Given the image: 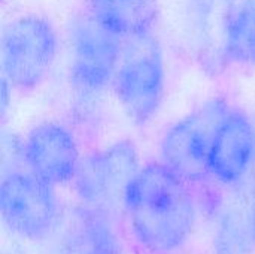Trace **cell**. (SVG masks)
I'll return each instance as SVG.
<instances>
[{
  "mask_svg": "<svg viewBox=\"0 0 255 254\" xmlns=\"http://www.w3.org/2000/svg\"><path fill=\"white\" fill-rule=\"evenodd\" d=\"M255 160V124L238 108H232L212 141L209 175L218 183H239Z\"/></svg>",
  "mask_w": 255,
  "mask_h": 254,
  "instance_id": "cell-9",
  "label": "cell"
},
{
  "mask_svg": "<svg viewBox=\"0 0 255 254\" xmlns=\"http://www.w3.org/2000/svg\"><path fill=\"white\" fill-rule=\"evenodd\" d=\"M54 187L25 168L7 171L0 186L4 226L12 234L31 241L51 235L61 216Z\"/></svg>",
  "mask_w": 255,
  "mask_h": 254,
  "instance_id": "cell-7",
  "label": "cell"
},
{
  "mask_svg": "<svg viewBox=\"0 0 255 254\" xmlns=\"http://www.w3.org/2000/svg\"><path fill=\"white\" fill-rule=\"evenodd\" d=\"M139 169L136 145L121 139L82 157L72 183L82 204L112 214L124 208L127 187Z\"/></svg>",
  "mask_w": 255,
  "mask_h": 254,
  "instance_id": "cell-6",
  "label": "cell"
},
{
  "mask_svg": "<svg viewBox=\"0 0 255 254\" xmlns=\"http://www.w3.org/2000/svg\"><path fill=\"white\" fill-rule=\"evenodd\" d=\"M124 211L139 244L154 254L182 247L196 226V204L187 181L163 162L142 166L124 198Z\"/></svg>",
  "mask_w": 255,
  "mask_h": 254,
  "instance_id": "cell-1",
  "label": "cell"
},
{
  "mask_svg": "<svg viewBox=\"0 0 255 254\" xmlns=\"http://www.w3.org/2000/svg\"><path fill=\"white\" fill-rule=\"evenodd\" d=\"M111 214L81 204L60 216L54 231L55 254H123Z\"/></svg>",
  "mask_w": 255,
  "mask_h": 254,
  "instance_id": "cell-10",
  "label": "cell"
},
{
  "mask_svg": "<svg viewBox=\"0 0 255 254\" xmlns=\"http://www.w3.org/2000/svg\"><path fill=\"white\" fill-rule=\"evenodd\" d=\"M254 244L248 216L229 211L221 217L214 240V254H253Z\"/></svg>",
  "mask_w": 255,
  "mask_h": 254,
  "instance_id": "cell-14",
  "label": "cell"
},
{
  "mask_svg": "<svg viewBox=\"0 0 255 254\" xmlns=\"http://www.w3.org/2000/svg\"><path fill=\"white\" fill-rule=\"evenodd\" d=\"M58 54V33L51 19L28 13L10 19L1 31V70L7 87L37 88L51 73Z\"/></svg>",
  "mask_w": 255,
  "mask_h": 254,
  "instance_id": "cell-3",
  "label": "cell"
},
{
  "mask_svg": "<svg viewBox=\"0 0 255 254\" xmlns=\"http://www.w3.org/2000/svg\"><path fill=\"white\" fill-rule=\"evenodd\" d=\"M70 85L79 97L99 96L112 85L123 54V37L100 25L85 10L69 25Z\"/></svg>",
  "mask_w": 255,
  "mask_h": 254,
  "instance_id": "cell-4",
  "label": "cell"
},
{
  "mask_svg": "<svg viewBox=\"0 0 255 254\" xmlns=\"http://www.w3.org/2000/svg\"><path fill=\"white\" fill-rule=\"evenodd\" d=\"M248 220H250V226H251V232L255 240V189L253 196H251V205H250V211H248Z\"/></svg>",
  "mask_w": 255,
  "mask_h": 254,
  "instance_id": "cell-15",
  "label": "cell"
},
{
  "mask_svg": "<svg viewBox=\"0 0 255 254\" xmlns=\"http://www.w3.org/2000/svg\"><path fill=\"white\" fill-rule=\"evenodd\" d=\"M126 40L112 88L126 115L136 126H145L157 115L164 97V55L152 33Z\"/></svg>",
  "mask_w": 255,
  "mask_h": 254,
  "instance_id": "cell-2",
  "label": "cell"
},
{
  "mask_svg": "<svg viewBox=\"0 0 255 254\" xmlns=\"http://www.w3.org/2000/svg\"><path fill=\"white\" fill-rule=\"evenodd\" d=\"M230 109L223 99H212L175 121L160 141L161 162L187 183L206 178L214 136Z\"/></svg>",
  "mask_w": 255,
  "mask_h": 254,
  "instance_id": "cell-5",
  "label": "cell"
},
{
  "mask_svg": "<svg viewBox=\"0 0 255 254\" xmlns=\"http://www.w3.org/2000/svg\"><path fill=\"white\" fill-rule=\"evenodd\" d=\"M238 0H190L185 9L188 39L205 69L217 72L229 64L227 31Z\"/></svg>",
  "mask_w": 255,
  "mask_h": 254,
  "instance_id": "cell-11",
  "label": "cell"
},
{
  "mask_svg": "<svg viewBox=\"0 0 255 254\" xmlns=\"http://www.w3.org/2000/svg\"><path fill=\"white\" fill-rule=\"evenodd\" d=\"M226 57L229 63L255 67V0H238L232 13Z\"/></svg>",
  "mask_w": 255,
  "mask_h": 254,
  "instance_id": "cell-13",
  "label": "cell"
},
{
  "mask_svg": "<svg viewBox=\"0 0 255 254\" xmlns=\"http://www.w3.org/2000/svg\"><path fill=\"white\" fill-rule=\"evenodd\" d=\"M24 168L52 186L73 181L81 165L75 133L60 121H42L19 144Z\"/></svg>",
  "mask_w": 255,
  "mask_h": 254,
  "instance_id": "cell-8",
  "label": "cell"
},
{
  "mask_svg": "<svg viewBox=\"0 0 255 254\" xmlns=\"http://www.w3.org/2000/svg\"><path fill=\"white\" fill-rule=\"evenodd\" d=\"M85 10L106 30L128 39L152 33L160 15L158 0H87Z\"/></svg>",
  "mask_w": 255,
  "mask_h": 254,
  "instance_id": "cell-12",
  "label": "cell"
},
{
  "mask_svg": "<svg viewBox=\"0 0 255 254\" xmlns=\"http://www.w3.org/2000/svg\"><path fill=\"white\" fill-rule=\"evenodd\" d=\"M4 254H22L18 249H10V250H7V252H4Z\"/></svg>",
  "mask_w": 255,
  "mask_h": 254,
  "instance_id": "cell-16",
  "label": "cell"
}]
</instances>
